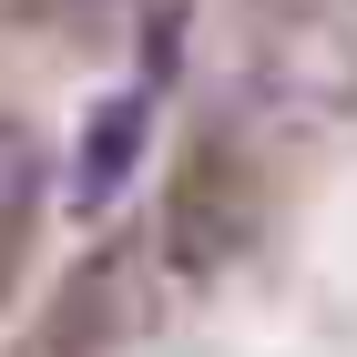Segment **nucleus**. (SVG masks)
<instances>
[{
	"label": "nucleus",
	"mask_w": 357,
	"mask_h": 357,
	"mask_svg": "<svg viewBox=\"0 0 357 357\" xmlns=\"http://www.w3.org/2000/svg\"><path fill=\"white\" fill-rule=\"evenodd\" d=\"M31 194H41V143L0 112V215H10V204H31Z\"/></svg>",
	"instance_id": "f03ea898"
},
{
	"label": "nucleus",
	"mask_w": 357,
	"mask_h": 357,
	"mask_svg": "<svg viewBox=\"0 0 357 357\" xmlns=\"http://www.w3.org/2000/svg\"><path fill=\"white\" fill-rule=\"evenodd\" d=\"M133 153H143V92H112V102L92 112V133H82L72 204H112V194H123V174H133Z\"/></svg>",
	"instance_id": "f257e3e1"
},
{
	"label": "nucleus",
	"mask_w": 357,
	"mask_h": 357,
	"mask_svg": "<svg viewBox=\"0 0 357 357\" xmlns=\"http://www.w3.org/2000/svg\"><path fill=\"white\" fill-rule=\"evenodd\" d=\"M72 10H112V0H72Z\"/></svg>",
	"instance_id": "7ed1b4c3"
}]
</instances>
